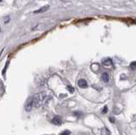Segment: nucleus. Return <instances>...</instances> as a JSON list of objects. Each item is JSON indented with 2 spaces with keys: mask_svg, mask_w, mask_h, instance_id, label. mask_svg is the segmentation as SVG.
<instances>
[{
  "mask_svg": "<svg viewBox=\"0 0 136 135\" xmlns=\"http://www.w3.org/2000/svg\"><path fill=\"white\" fill-rule=\"evenodd\" d=\"M44 99V95L43 93H37L33 96V105L35 107H39L42 104V102Z\"/></svg>",
  "mask_w": 136,
  "mask_h": 135,
  "instance_id": "1",
  "label": "nucleus"
},
{
  "mask_svg": "<svg viewBox=\"0 0 136 135\" xmlns=\"http://www.w3.org/2000/svg\"><path fill=\"white\" fill-rule=\"evenodd\" d=\"M101 79L103 80V82H109V74H108L107 72H103L101 75Z\"/></svg>",
  "mask_w": 136,
  "mask_h": 135,
  "instance_id": "6",
  "label": "nucleus"
},
{
  "mask_svg": "<svg viewBox=\"0 0 136 135\" xmlns=\"http://www.w3.org/2000/svg\"><path fill=\"white\" fill-rule=\"evenodd\" d=\"M102 65H103L105 67H112L113 63H112V59H110V58H106V59H105L103 61H102Z\"/></svg>",
  "mask_w": 136,
  "mask_h": 135,
  "instance_id": "3",
  "label": "nucleus"
},
{
  "mask_svg": "<svg viewBox=\"0 0 136 135\" xmlns=\"http://www.w3.org/2000/svg\"><path fill=\"white\" fill-rule=\"evenodd\" d=\"M130 68H131L132 70H136V61L132 62L131 64H130Z\"/></svg>",
  "mask_w": 136,
  "mask_h": 135,
  "instance_id": "9",
  "label": "nucleus"
},
{
  "mask_svg": "<svg viewBox=\"0 0 136 135\" xmlns=\"http://www.w3.org/2000/svg\"><path fill=\"white\" fill-rule=\"evenodd\" d=\"M77 85H78V87L81 88V89H86V88L88 87V82L85 79H80L78 80V82H77Z\"/></svg>",
  "mask_w": 136,
  "mask_h": 135,
  "instance_id": "4",
  "label": "nucleus"
},
{
  "mask_svg": "<svg viewBox=\"0 0 136 135\" xmlns=\"http://www.w3.org/2000/svg\"><path fill=\"white\" fill-rule=\"evenodd\" d=\"M70 133H71V132H70V131H67V130H66V131L62 132V133H60V135H70Z\"/></svg>",
  "mask_w": 136,
  "mask_h": 135,
  "instance_id": "11",
  "label": "nucleus"
},
{
  "mask_svg": "<svg viewBox=\"0 0 136 135\" xmlns=\"http://www.w3.org/2000/svg\"><path fill=\"white\" fill-rule=\"evenodd\" d=\"M52 123L55 124V125L59 126V125H60V124L62 123V120H61V118L59 117V115H55V117L52 119Z\"/></svg>",
  "mask_w": 136,
  "mask_h": 135,
  "instance_id": "5",
  "label": "nucleus"
},
{
  "mask_svg": "<svg viewBox=\"0 0 136 135\" xmlns=\"http://www.w3.org/2000/svg\"><path fill=\"white\" fill-rule=\"evenodd\" d=\"M107 111H108V107H107L106 105H105L104 108H103V110H102V111H101L102 114H106Z\"/></svg>",
  "mask_w": 136,
  "mask_h": 135,
  "instance_id": "10",
  "label": "nucleus"
},
{
  "mask_svg": "<svg viewBox=\"0 0 136 135\" xmlns=\"http://www.w3.org/2000/svg\"><path fill=\"white\" fill-rule=\"evenodd\" d=\"M73 115H76V117H80L82 115V113H81V112H77V111H76V112L73 113Z\"/></svg>",
  "mask_w": 136,
  "mask_h": 135,
  "instance_id": "12",
  "label": "nucleus"
},
{
  "mask_svg": "<svg viewBox=\"0 0 136 135\" xmlns=\"http://www.w3.org/2000/svg\"><path fill=\"white\" fill-rule=\"evenodd\" d=\"M66 89H67V90L70 92L71 93H73L75 92V89H74V88L72 86H71V85H68L67 87H66Z\"/></svg>",
  "mask_w": 136,
  "mask_h": 135,
  "instance_id": "8",
  "label": "nucleus"
},
{
  "mask_svg": "<svg viewBox=\"0 0 136 135\" xmlns=\"http://www.w3.org/2000/svg\"><path fill=\"white\" fill-rule=\"evenodd\" d=\"M32 106H33V98H30L29 100H27V102H26V106H25L26 111H30L32 109Z\"/></svg>",
  "mask_w": 136,
  "mask_h": 135,
  "instance_id": "2",
  "label": "nucleus"
},
{
  "mask_svg": "<svg viewBox=\"0 0 136 135\" xmlns=\"http://www.w3.org/2000/svg\"><path fill=\"white\" fill-rule=\"evenodd\" d=\"M109 119H110V122H112V123H113V122H115V118H113V117H110Z\"/></svg>",
  "mask_w": 136,
  "mask_h": 135,
  "instance_id": "13",
  "label": "nucleus"
},
{
  "mask_svg": "<svg viewBox=\"0 0 136 135\" xmlns=\"http://www.w3.org/2000/svg\"><path fill=\"white\" fill-rule=\"evenodd\" d=\"M49 5H46V6H43L42 8H40L39 9H38V10H36V11H34L35 14H38V13H43V12H45L47 11V9H49Z\"/></svg>",
  "mask_w": 136,
  "mask_h": 135,
  "instance_id": "7",
  "label": "nucleus"
}]
</instances>
